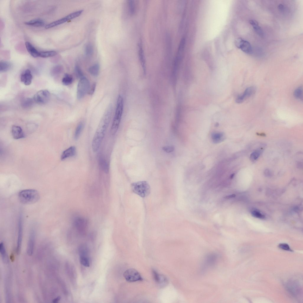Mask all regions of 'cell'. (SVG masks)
<instances>
[{"instance_id": "277c9868", "label": "cell", "mask_w": 303, "mask_h": 303, "mask_svg": "<svg viewBox=\"0 0 303 303\" xmlns=\"http://www.w3.org/2000/svg\"><path fill=\"white\" fill-rule=\"evenodd\" d=\"M131 190L134 193L144 198L150 194L151 188L149 183L146 181H139L133 183L131 185Z\"/></svg>"}, {"instance_id": "8992f818", "label": "cell", "mask_w": 303, "mask_h": 303, "mask_svg": "<svg viewBox=\"0 0 303 303\" xmlns=\"http://www.w3.org/2000/svg\"><path fill=\"white\" fill-rule=\"evenodd\" d=\"M83 11V10H80L72 13L63 18L46 25L45 28L46 29H49L64 23L79 16Z\"/></svg>"}, {"instance_id": "30bf717a", "label": "cell", "mask_w": 303, "mask_h": 303, "mask_svg": "<svg viewBox=\"0 0 303 303\" xmlns=\"http://www.w3.org/2000/svg\"><path fill=\"white\" fill-rule=\"evenodd\" d=\"M235 43L238 48L240 49L243 51L247 54H251L252 49L250 43L247 41L244 40L241 38H236Z\"/></svg>"}, {"instance_id": "8fae6325", "label": "cell", "mask_w": 303, "mask_h": 303, "mask_svg": "<svg viewBox=\"0 0 303 303\" xmlns=\"http://www.w3.org/2000/svg\"><path fill=\"white\" fill-rule=\"evenodd\" d=\"M23 233V218L22 213H20L18 219V237L17 252L19 254L20 252L22 238Z\"/></svg>"}, {"instance_id": "ab89813d", "label": "cell", "mask_w": 303, "mask_h": 303, "mask_svg": "<svg viewBox=\"0 0 303 303\" xmlns=\"http://www.w3.org/2000/svg\"><path fill=\"white\" fill-rule=\"evenodd\" d=\"M174 147L173 146H163L162 150L165 152L170 153L173 152L174 150Z\"/></svg>"}, {"instance_id": "d590c367", "label": "cell", "mask_w": 303, "mask_h": 303, "mask_svg": "<svg viewBox=\"0 0 303 303\" xmlns=\"http://www.w3.org/2000/svg\"><path fill=\"white\" fill-rule=\"evenodd\" d=\"M75 75L76 76L80 79L83 77V73L80 68V67L78 65H76L75 67Z\"/></svg>"}, {"instance_id": "1f68e13d", "label": "cell", "mask_w": 303, "mask_h": 303, "mask_svg": "<svg viewBox=\"0 0 303 303\" xmlns=\"http://www.w3.org/2000/svg\"><path fill=\"white\" fill-rule=\"evenodd\" d=\"M80 262L83 266L87 267L90 266V262L86 256H80Z\"/></svg>"}, {"instance_id": "ac0fdd59", "label": "cell", "mask_w": 303, "mask_h": 303, "mask_svg": "<svg viewBox=\"0 0 303 303\" xmlns=\"http://www.w3.org/2000/svg\"><path fill=\"white\" fill-rule=\"evenodd\" d=\"M76 149L74 146H71L64 151L62 153L61 159L64 160L67 158L74 156L76 154Z\"/></svg>"}, {"instance_id": "cb8c5ba5", "label": "cell", "mask_w": 303, "mask_h": 303, "mask_svg": "<svg viewBox=\"0 0 303 303\" xmlns=\"http://www.w3.org/2000/svg\"><path fill=\"white\" fill-rule=\"evenodd\" d=\"M11 64L9 62L5 61H1L0 62V72H5L9 70L11 68Z\"/></svg>"}, {"instance_id": "74e56055", "label": "cell", "mask_w": 303, "mask_h": 303, "mask_svg": "<svg viewBox=\"0 0 303 303\" xmlns=\"http://www.w3.org/2000/svg\"><path fill=\"white\" fill-rule=\"evenodd\" d=\"M252 216L254 217L260 219H264L265 216V215L257 210H253L251 212Z\"/></svg>"}, {"instance_id": "f1b7e54d", "label": "cell", "mask_w": 303, "mask_h": 303, "mask_svg": "<svg viewBox=\"0 0 303 303\" xmlns=\"http://www.w3.org/2000/svg\"><path fill=\"white\" fill-rule=\"evenodd\" d=\"M57 52L54 51L40 52L39 57L43 58H47L55 55Z\"/></svg>"}, {"instance_id": "7bdbcfd3", "label": "cell", "mask_w": 303, "mask_h": 303, "mask_svg": "<svg viewBox=\"0 0 303 303\" xmlns=\"http://www.w3.org/2000/svg\"><path fill=\"white\" fill-rule=\"evenodd\" d=\"M268 169H266L265 171V174L267 176H270L271 175V172Z\"/></svg>"}, {"instance_id": "603a6c76", "label": "cell", "mask_w": 303, "mask_h": 303, "mask_svg": "<svg viewBox=\"0 0 303 303\" xmlns=\"http://www.w3.org/2000/svg\"><path fill=\"white\" fill-rule=\"evenodd\" d=\"M25 24L28 25L39 27L43 26L44 24V22L41 19H34L25 22Z\"/></svg>"}, {"instance_id": "4316f807", "label": "cell", "mask_w": 303, "mask_h": 303, "mask_svg": "<svg viewBox=\"0 0 303 303\" xmlns=\"http://www.w3.org/2000/svg\"><path fill=\"white\" fill-rule=\"evenodd\" d=\"M33 99L31 98H26L23 99L21 103L22 107L24 108H28L31 107L33 103Z\"/></svg>"}, {"instance_id": "f35d334b", "label": "cell", "mask_w": 303, "mask_h": 303, "mask_svg": "<svg viewBox=\"0 0 303 303\" xmlns=\"http://www.w3.org/2000/svg\"><path fill=\"white\" fill-rule=\"evenodd\" d=\"M278 248L282 250L292 252L293 250L290 248L289 246L286 243H281L278 246Z\"/></svg>"}, {"instance_id": "60d3db41", "label": "cell", "mask_w": 303, "mask_h": 303, "mask_svg": "<svg viewBox=\"0 0 303 303\" xmlns=\"http://www.w3.org/2000/svg\"><path fill=\"white\" fill-rule=\"evenodd\" d=\"M96 87V84L94 83L91 87H90L88 93L91 95H92L95 91Z\"/></svg>"}, {"instance_id": "83f0119b", "label": "cell", "mask_w": 303, "mask_h": 303, "mask_svg": "<svg viewBox=\"0 0 303 303\" xmlns=\"http://www.w3.org/2000/svg\"><path fill=\"white\" fill-rule=\"evenodd\" d=\"M72 81V76L70 74L66 73L62 79V82L64 85L68 86L71 84Z\"/></svg>"}, {"instance_id": "ee69618b", "label": "cell", "mask_w": 303, "mask_h": 303, "mask_svg": "<svg viewBox=\"0 0 303 303\" xmlns=\"http://www.w3.org/2000/svg\"><path fill=\"white\" fill-rule=\"evenodd\" d=\"M60 299L61 297L60 296H58L53 300L52 302L55 303H57L60 300Z\"/></svg>"}, {"instance_id": "7402d4cb", "label": "cell", "mask_w": 303, "mask_h": 303, "mask_svg": "<svg viewBox=\"0 0 303 303\" xmlns=\"http://www.w3.org/2000/svg\"><path fill=\"white\" fill-rule=\"evenodd\" d=\"M99 162L101 169L105 173H108L109 170V166L108 163L104 158L101 156L99 157Z\"/></svg>"}, {"instance_id": "4dcf8cb0", "label": "cell", "mask_w": 303, "mask_h": 303, "mask_svg": "<svg viewBox=\"0 0 303 303\" xmlns=\"http://www.w3.org/2000/svg\"><path fill=\"white\" fill-rule=\"evenodd\" d=\"M0 252L3 261L5 262H7V258L4 245L3 242H1L0 244Z\"/></svg>"}, {"instance_id": "4fadbf2b", "label": "cell", "mask_w": 303, "mask_h": 303, "mask_svg": "<svg viewBox=\"0 0 303 303\" xmlns=\"http://www.w3.org/2000/svg\"><path fill=\"white\" fill-rule=\"evenodd\" d=\"M153 276L156 283L161 287L166 286L168 283V280L164 275L158 273L156 270H152Z\"/></svg>"}, {"instance_id": "484cf974", "label": "cell", "mask_w": 303, "mask_h": 303, "mask_svg": "<svg viewBox=\"0 0 303 303\" xmlns=\"http://www.w3.org/2000/svg\"><path fill=\"white\" fill-rule=\"evenodd\" d=\"M84 123L83 122H80L77 127L75 129L74 138L75 140L78 139L84 128Z\"/></svg>"}, {"instance_id": "44dd1931", "label": "cell", "mask_w": 303, "mask_h": 303, "mask_svg": "<svg viewBox=\"0 0 303 303\" xmlns=\"http://www.w3.org/2000/svg\"><path fill=\"white\" fill-rule=\"evenodd\" d=\"M249 22L256 33L260 36L263 37L264 36V33L258 22L256 21L253 20H250Z\"/></svg>"}, {"instance_id": "6da1fadb", "label": "cell", "mask_w": 303, "mask_h": 303, "mask_svg": "<svg viewBox=\"0 0 303 303\" xmlns=\"http://www.w3.org/2000/svg\"><path fill=\"white\" fill-rule=\"evenodd\" d=\"M112 111V105L110 104L105 110L94 136L92 147L94 152L97 151L100 147L109 126Z\"/></svg>"}, {"instance_id": "9c48e42d", "label": "cell", "mask_w": 303, "mask_h": 303, "mask_svg": "<svg viewBox=\"0 0 303 303\" xmlns=\"http://www.w3.org/2000/svg\"><path fill=\"white\" fill-rule=\"evenodd\" d=\"M50 96L49 92L47 90H41L36 93L34 95L33 99L36 103L43 104L47 103Z\"/></svg>"}, {"instance_id": "ba28073f", "label": "cell", "mask_w": 303, "mask_h": 303, "mask_svg": "<svg viewBox=\"0 0 303 303\" xmlns=\"http://www.w3.org/2000/svg\"><path fill=\"white\" fill-rule=\"evenodd\" d=\"M73 225L77 231L80 234L83 235L86 233L87 228L88 221L83 217H77L74 221Z\"/></svg>"}, {"instance_id": "7a4b0ae2", "label": "cell", "mask_w": 303, "mask_h": 303, "mask_svg": "<svg viewBox=\"0 0 303 303\" xmlns=\"http://www.w3.org/2000/svg\"><path fill=\"white\" fill-rule=\"evenodd\" d=\"M19 201L25 204L35 203L39 199L40 196L38 192L34 189H30L22 190L18 194Z\"/></svg>"}, {"instance_id": "d4e9b609", "label": "cell", "mask_w": 303, "mask_h": 303, "mask_svg": "<svg viewBox=\"0 0 303 303\" xmlns=\"http://www.w3.org/2000/svg\"><path fill=\"white\" fill-rule=\"evenodd\" d=\"M100 69L99 65L98 64H96L90 67L88 71L92 75L96 76L99 74Z\"/></svg>"}, {"instance_id": "b9f144b4", "label": "cell", "mask_w": 303, "mask_h": 303, "mask_svg": "<svg viewBox=\"0 0 303 303\" xmlns=\"http://www.w3.org/2000/svg\"><path fill=\"white\" fill-rule=\"evenodd\" d=\"M278 9L280 12H283L285 10L284 6L282 4H280L278 5Z\"/></svg>"}, {"instance_id": "ffe728a7", "label": "cell", "mask_w": 303, "mask_h": 303, "mask_svg": "<svg viewBox=\"0 0 303 303\" xmlns=\"http://www.w3.org/2000/svg\"><path fill=\"white\" fill-rule=\"evenodd\" d=\"M25 46L28 51L32 57H39L40 52L37 51L30 43L26 42Z\"/></svg>"}, {"instance_id": "f546056e", "label": "cell", "mask_w": 303, "mask_h": 303, "mask_svg": "<svg viewBox=\"0 0 303 303\" xmlns=\"http://www.w3.org/2000/svg\"><path fill=\"white\" fill-rule=\"evenodd\" d=\"M294 96L296 99L302 100L303 88L302 87H299L295 90L294 92Z\"/></svg>"}, {"instance_id": "2e32d148", "label": "cell", "mask_w": 303, "mask_h": 303, "mask_svg": "<svg viewBox=\"0 0 303 303\" xmlns=\"http://www.w3.org/2000/svg\"><path fill=\"white\" fill-rule=\"evenodd\" d=\"M12 133L13 137L15 139H19L25 137L22 129L19 126L13 125L12 128Z\"/></svg>"}, {"instance_id": "52a82bcc", "label": "cell", "mask_w": 303, "mask_h": 303, "mask_svg": "<svg viewBox=\"0 0 303 303\" xmlns=\"http://www.w3.org/2000/svg\"><path fill=\"white\" fill-rule=\"evenodd\" d=\"M123 276L125 279L129 282L141 281L143 280L139 272L133 268L126 270L124 272Z\"/></svg>"}, {"instance_id": "3957f363", "label": "cell", "mask_w": 303, "mask_h": 303, "mask_svg": "<svg viewBox=\"0 0 303 303\" xmlns=\"http://www.w3.org/2000/svg\"><path fill=\"white\" fill-rule=\"evenodd\" d=\"M123 108V98L121 96L119 95L117 98L115 115L110 131L111 136L114 135L118 130L122 115Z\"/></svg>"}, {"instance_id": "d6a6232c", "label": "cell", "mask_w": 303, "mask_h": 303, "mask_svg": "<svg viewBox=\"0 0 303 303\" xmlns=\"http://www.w3.org/2000/svg\"><path fill=\"white\" fill-rule=\"evenodd\" d=\"M223 134L221 133H215L212 135V138L214 142L217 143L222 140Z\"/></svg>"}, {"instance_id": "5bb4252c", "label": "cell", "mask_w": 303, "mask_h": 303, "mask_svg": "<svg viewBox=\"0 0 303 303\" xmlns=\"http://www.w3.org/2000/svg\"><path fill=\"white\" fill-rule=\"evenodd\" d=\"M35 241V233L34 230H31L29 236L27 247L28 255L31 256L33 253Z\"/></svg>"}, {"instance_id": "7c38bea8", "label": "cell", "mask_w": 303, "mask_h": 303, "mask_svg": "<svg viewBox=\"0 0 303 303\" xmlns=\"http://www.w3.org/2000/svg\"><path fill=\"white\" fill-rule=\"evenodd\" d=\"M256 91V88L253 86L247 88L244 91L243 94L238 96L236 101L238 103L243 102L246 98L250 97L254 94Z\"/></svg>"}, {"instance_id": "836d02e7", "label": "cell", "mask_w": 303, "mask_h": 303, "mask_svg": "<svg viewBox=\"0 0 303 303\" xmlns=\"http://www.w3.org/2000/svg\"><path fill=\"white\" fill-rule=\"evenodd\" d=\"M93 47L91 43L87 44L85 47V51L86 55L88 56H91L93 53Z\"/></svg>"}, {"instance_id": "9a60e30c", "label": "cell", "mask_w": 303, "mask_h": 303, "mask_svg": "<svg viewBox=\"0 0 303 303\" xmlns=\"http://www.w3.org/2000/svg\"><path fill=\"white\" fill-rule=\"evenodd\" d=\"M33 76L30 71L26 69L23 72L20 77V80L26 86L30 85L31 83Z\"/></svg>"}, {"instance_id": "f6af8a7d", "label": "cell", "mask_w": 303, "mask_h": 303, "mask_svg": "<svg viewBox=\"0 0 303 303\" xmlns=\"http://www.w3.org/2000/svg\"><path fill=\"white\" fill-rule=\"evenodd\" d=\"M235 196V195L234 194L230 195H229L227 196L224 197V198L226 199H229L234 197Z\"/></svg>"}, {"instance_id": "d6986e66", "label": "cell", "mask_w": 303, "mask_h": 303, "mask_svg": "<svg viewBox=\"0 0 303 303\" xmlns=\"http://www.w3.org/2000/svg\"><path fill=\"white\" fill-rule=\"evenodd\" d=\"M138 53L139 59L142 67L143 68L144 74H146V62L144 55V51L141 43H140L138 44Z\"/></svg>"}, {"instance_id": "5b68a950", "label": "cell", "mask_w": 303, "mask_h": 303, "mask_svg": "<svg viewBox=\"0 0 303 303\" xmlns=\"http://www.w3.org/2000/svg\"><path fill=\"white\" fill-rule=\"evenodd\" d=\"M90 88V82L84 76L80 78L77 86V99H80L83 97L86 94L88 93Z\"/></svg>"}, {"instance_id": "e575fe53", "label": "cell", "mask_w": 303, "mask_h": 303, "mask_svg": "<svg viewBox=\"0 0 303 303\" xmlns=\"http://www.w3.org/2000/svg\"><path fill=\"white\" fill-rule=\"evenodd\" d=\"M261 151L260 150H257L253 152L251 154L250 157V159L252 161H254L256 160L260 156Z\"/></svg>"}, {"instance_id": "e0dca14e", "label": "cell", "mask_w": 303, "mask_h": 303, "mask_svg": "<svg viewBox=\"0 0 303 303\" xmlns=\"http://www.w3.org/2000/svg\"><path fill=\"white\" fill-rule=\"evenodd\" d=\"M217 258V255L215 253H211L206 257L204 262V267H207L214 265Z\"/></svg>"}, {"instance_id": "8d00e7d4", "label": "cell", "mask_w": 303, "mask_h": 303, "mask_svg": "<svg viewBox=\"0 0 303 303\" xmlns=\"http://www.w3.org/2000/svg\"><path fill=\"white\" fill-rule=\"evenodd\" d=\"M128 7L129 12L131 14H133L134 13L135 11V4L134 1L132 0H129L128 2Z\"/></svg>"}]
</instances>
